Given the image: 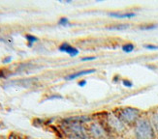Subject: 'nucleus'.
<instances>
[{
    "instance_id": "obj_3",
    "label": "nucleus",
    "mask_w": 158,
    "mask_h": 139,
    "mask_svg": "<svg viewBox=\"0 0 158 139\" xmlns=\"http://www.w3.org/2000/svg\"><path fill=\"white\" fill-rule=\"evenodd\" d=\"M118 118L125 125H135L141 118V111L135 107H123L119 110Z\"/></svg>"
},
{
    "instance_id": "obj_13",
    "label": "nucleus",
    "mask_w": 158,
    "mask_h": 139,
    "mask_svg": "<svg viewBox=\"0 0 158 139\" xmlns=\"http://www.w3.org/2000/svg\"><path fill=\"white\" fill-rule=\"evenodd\" d=\"M25 39H26L27 42H28V46L29 47L32 46V44L33 43H36V42L38 41V38L37 37L33 36V35H30V34H27L26 36H25Z\"/></svg>"
},
{
    "instance_id": "obj_2",
    "label": "nucleus",
    "mask_w": 158,
    "mask_h": 139,
    "mask_svg": "<svg viewBox=\"0 0 158 139\" xmlns=\"http://www.w3.org/2000/svg\"><path fill=\"white\" fill-rule=\"evenodd\" d=\"M134 133L136 139H155L156 137V131L148 118H140L135 124Z\"/></svg>"
},
{
    "instance_id": "obj_15",
    "label": "nucleus",
    "mask_w": 158,
    "mask_h": 139,
    "mask_svg": "<svg viewBox=\"0 0 158 139\" xmlns=\"http://www.w3.org/2000/svg\"><path fill=\"white\" fill-rule=\"evenodd\" d=\"M143 47L147 48V50H158V46L157 45L148 44V45H143Z\"/></svg>"
},
{
    "instance_id": "obj_9",
    "label": "nucleus",
    "mask_w": 158,
    "mask_h": 139,
    "mask_svg": "<svg viewBox=\"0 0 158 139\" xmlns=\"http://www.w3.org/2000/svg\"><path fill=\"white\" fill-rule=\"evenodd\" d=\"M129 27H130V25L127 23H118V24H114L111 26H108L107 29L112 30V31H124V30L128 29Z\"/></svg>"
},
{
    "instance_id": "obj_14",
    "label": "nucleus",
    "mask_w": 158,
    "mask_h": 139,
    "mask_svg": "<svg viewBox=\"0 0 158 139\" xmlns=\"http://www.w3.org/2000/svg\"><path fill=\"white\" fill-rule=\"evenodd\" d=\"M58 24L61 25V26H68L70 25V22H69V19L67 18H61L58 22Z\"/></svg>"
},
{
    "instance_id": "obj_10",
    "label": "nucleus",
    "mask_w": 158,
    "mask_h": 139,
    "mask_svg": "<svg viewBox=\"0 0 158 139\" xmlns=\"http://www.w3.org/2000/svg\"><path fill=\"white\" fill-rule=\"evenodd\" d=\"M150 122H152L156 133L158 134V108L152 111V116H150Z\"/></svg>"
},
{
    "instance_id": "obj_4",
    "label": "nucleus",
    "mask_w": 158,
    "mask_h": 139,
    "mask_svg": "<svg viewBox=\"0 0 158 139\" xmlns=\"http://www.w3.org/2000/svg\"><path fill=\"white\" fill-rule=\"evenodd\" d=\"M107 124L112 129V130H114L116 133H122L126 129L125 124L119 119L118 115L109 114L107 116Z\"/></svg>"
},
{
    "instance_id": "obj_17",
    "label": "nucleus",
    "mask_w": 158,
    "mask_h": 139,
    "mask_svg": "<svg viewBox=\"0 0 158 139\" xmlns=\"http://www.w3.org/2000/svg\"><path fill=\"white\" fill-rule=\"evenodd\" d=\"M97 59V57H95V56H88V57H84V58H81V60L82 62H85V61H93V60H96Z\"/></svg>"
},
{
    "instance_id": "obj_1",
    "label": "nucleus",
    "mask_w": 158,
    "mask_h": 139,
    "mask_svg": "<svg viewBox=\"0 0 158 139\" xmlns=\"http://www.w3.org/2000/svg\"><path fill=\"white\" fill-rule=\"evenodd\" d=\"M61 127L69 139H90V135L87 133L82 124L73 121L71 118L65 119Z\"/></svg>"
},
{
    "instance_id": "obj_8",
    "label": "nucleus",
    "mask_w": 158,
    "mask_h": 139,
    "mask_svg": "<svg viewBox=\"0 0 158 139\" xmlns=\"http://www.w3.org/2000/svg\"><path fill=\"white\" fill-rule=\"evenodd\" d=\"M109 17L111 18H119V19H123V18H132L136 17V14L133 12H126V13H120V12H111L108 14Z\"/></svg>"
},
{
    "instance_id": "obj_21",
    "label": "nucleus",
    "mask_w": 158,
    "mask_h": 139,
    "mask_svg": "<svg viewBox=\"0 0 158 139\" xmlns=\"http://www.w3.org/2000/svg\"><path fill=\"white\" fill-rule=\"evenodd\" d=\"M118 79H119V76H118V75H116V76H114V78L113 79V81H114V82H118Z\"/></svg>"
},
{
    "instance_id": "obj_19",
    "label": "nucleus",
    "mask_w": 158,
    "mask_h": 139,
    "mask_svg": "<svg viewBox=\"0 0 158 139\" xmlns=\"http://www.w3.org/2000/svg\"><path fill=\"white\" fill-rule=\"evenodd\" d=\"M86 80L85 79H84V80H81L79 83H78V85L79 86H81V87H84V86H85V84H86Z\"/></svg>"
},
{
    "instance_id": "obj_7",
    "label": "nucleus",
    "mask_w": 158,
    "mask_h": 139,
    "mask_svg": "<svg viewBox=\"0 0 158 139\" xmlns=\"http://www.w3.org/2000/svg\"><path fill=\"white\" fill-rule=\"evenodd\" d=\"M96 72L95 69H91V70H82V71H80V72H77V73H74L72 74H69L67 75L65 79L66 80H73V79H76L78 77H81V76L84 75H87V74H91V73H94Z\"/></svg>"
},
{
    "instance_id": "obj_18",
    "label": "nucleus",
    "mask_w": 158,
    "mask_h": 139,
    "mask_svg": "<svg viewBox=\"0 0 158 139\" xmlns=\"http://www.w3.org/2000/svg\"><path fill=\"white\" fill-rule=\"evenodd\" d=\"M11 61H12V57L11 56H8V57H6V58L3 59V63L4 64H8V63H10Z\"/></svg>"
},
{
    "instance_id": "obj_6",
    "label": "nucleus",
    "mask_w": 158,
    "mask_h": 139,
    "mask_svg": "<svg viewBox=\"0 0 158 139\" xmlns=\"http://www.w3.org/2000/svg\"><path fill=\"white\" fill-rule=\"evenodd\" d=\"M58 50L61 51V52H64V53H67L69 56L71 57H75L77 56V55L79 54V50L77 47H75L71 45H69L68 43H63L61 44L58 47Z\"/></svg>"
},
{
    "instance_id": "obj_16",
    "label": "nucleus",
    "mask_w": 158,
    "mask_h": 139,
    "mask_svg": "<svg viewBox=\"0 0 158 139\" xmlns=\"http://www.w3.org/2000/svg\"><path fill=\"white\" fill-rule=\"evenodd\" d=\"M122 84L124 85L125 87H128V88H132L133 87V82L131 80L127 79V78L122 79Z\"/></svg>"
},
{
    "instance_id": "obj_5",
    "label": "nucleus",
    "mask_w": 158,
    "mask_h": 139,
    "mask_svg": "<svg viewBox=\"0 0 158 139\" xmlns=\"http://www.w3.org/2000/svg\"><path fill=\"white\" fill-rule=\"evenodd\" d=\"M89 135L94 139H105L107 137L105 129L99 123H92L89 126Z\"/></svg>"
},
{
    "instance_id": "obj_12",
    "label": "nucleus",
    "mask_w": 158,
    "mask_h": 139,
    "mask_svg": "<svg viewBox=\"0 0 158 139\" xmlns=\"http://www.w3.org/2000/svg\"><path fill=\"white\" fill-rule=\"evenodd\" d=\"M121 50L124 53H131L134 51L135 50V46L131 43H128V44H125L121 46Z\"/></svg>"
},
{
    "instance_id": "obj_11",
    "label": "nucleus",
    "mask_w": 158,
    "mask_h": 139,
    "mask_svg": "<svg viewBox=\"0 0 158 139\" xmlns=\"http://www.w3.org/2000/svg\"><path fill=\"white\" fill-rule=\"evenodd\" d=\"M139 28H140V30H143V31H152V30H154V29L158 28V24H155V23L143 24V25L140 26Z\"/></svg>"
},
{
    "instance_id": "obj_20",
    "label": "nucleus",
    "mask_w": 158,
    "mask_h": 139,
    "mask_svg": "<svg viewBox=\"0 0 158 139\" xmlns=\"http://www.w3.org/2000/svg\"><path fill=\"white\" fill-rule=\"evenodd\" d=\"M56 99H62V97H61V96H58V95H56V96H52V97H50V98L48 99V100H56Z\"/></svg>"
}]
</instances>
